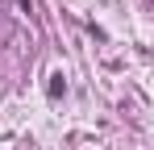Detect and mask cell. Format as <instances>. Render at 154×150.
I'll use <instances>...</instances> for the list:
<instances>
[{"label":"cell","mask_w":154,"mask_h":150,"mask_svg":"<svg viewBox=\"0 0 154 150\" xmlns=\"http://www.w3.org/2000/svg\"><path fill=\"white\" fill-rule=\"evenodd\" d=\"M63 92H67V75H63V71H54V75H50V96L58 100Z\"/></svg>","instance_id":"1"}]
</instances>
